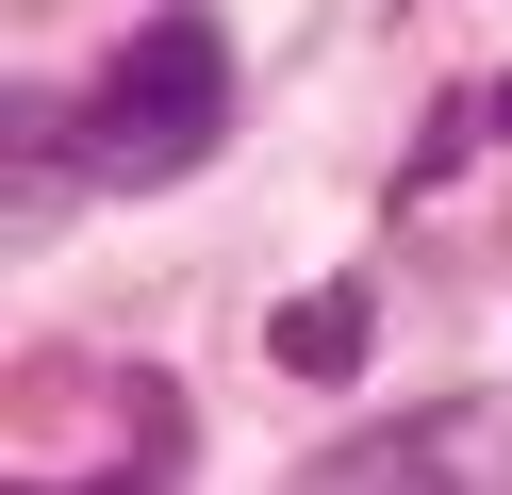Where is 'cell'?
<instances>
[{"instance_id": "1", "label": "cell", "mask_w": 512, "mask_h": 495, "mask_svg": "<svg viewBox=\"0 0 512 495\" xmlns=\"http://www.w3.org/2000/svg\"><path fill=\"white\" fill-rule=\"evenodd\" d=\"M215 132H232V33H215L199 0H166V17H133V50L83 83L67 149L100 165V182H182V165H215Z\"/></svg>"}, {"instance_id": "2", "label": "cell", "mask_w": 512, "mask_h": 495, "mask_svg": "<svg viewBox=\"0 0 512 495\" xmlns=\"http://www.w3.org/2000/svg\"><path fill=\"white\" fill-rule=\"evenodd\" d=\"M34 413L50 429H17L0 446V495H166L182 479V396L149 380H116V363H67V380H34Z\"/></svg>"}, {"instance_id": "3", "label": "cell", "mask_w": 512, "mask_h": 495, "mask_svg": "<svg viewBox=\"0 0 512 495\" xmlns=\"http://www.w3.org/2000/svg\"><path fill=\"white\" fill-rule=\"evenodd\" d=\"M314 495H512V396H430L314 462Z\"/></svg>"}, {"instance_id": "4", "label": "cell", "mask_w": 512, "mask_h": 495, "mask_svg": "<svg viewBox=\"0 0 512 495\" xmlns=\"http://www.w3.org/2000/svg\"><path fill=\"white\" fill-rule=\"evenodd\" d=\"M281 363H298V380H347V363H364V281H314L298 314H281Z\"/></svg>"}, {"instance_id": "5", "label": "cell", "mask_w": 512, "mask_h": 495, "mask_svg": "<svg viewBox=\"0 0 512 495\" xmlns=\"http://www.w3.org/2000/svg\"><path fill=\"white\" fill-rule=\"evenodd\" d=\"M496 132H512V83H496Z\"/></svg>"}]
</instances>
